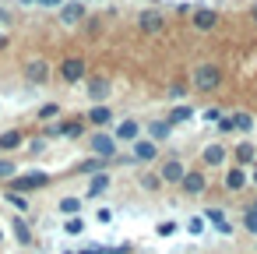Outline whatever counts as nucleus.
<instances>
[{
  "mask_svg": "<svg viewBox=\"0 0 257 254\" xmlns=\"http://www.w3.org/2000/svg\"><path fill=\"white\" fill-rule=\"evenodd\" d=\"M250 180H253V184H257V162H253V173H250Z\"/></svg>",
  "mask_w": 257,
  "mask_h": 254,
  "instance_id": "ea45409f",
  "label": "nucleus"
},
{
  "mask_svg": "<svg viewBox=\"0 0 257 254\" xmlns=\"http://www.w3.org/2000/svg\"><path fill=\"white\" fill-rule=\"evenodd\" d=\"M232 155H236V166H250V162L257 159V148H253L250 141H239V145L232 148Z\"/></svg>",
  "mask_w": 257,
  "mask_h": 254,
  "instance_id": "412c9836",
  "label": "nucleus"
},
{
  "mask_svg": "<svg viewBox=\"0 0 257 254\" xmlns=\"http://www.w3.org/2000/svg\"><path fill=\"white\" fill-rule=\"evenodd\" d=\"M225 159H229L225 145H208V148L201 152V162H204V166H222Z\"/></svg>",
  "mask_w": 257,
  "mask_h": 254,
  "instance_id": "a211bd4d",
  "label": "nucleus"
},
{
  "mask_svg": "<svg viewBox=\"0 0 257 254\" xmlns=\"http://www.w3.org/2000/svg\"><path fill=\"white\" fill-rule=\"evenodd\" d=\"M183 173H187V166H183L180 159H166V162L159 166V180H162V184H180Z\"/></svg>",
  "mask_w": 257,
  "mask_h": 254,
  "instance_id": "6e6552de",
  "label": "nucleus"
},
{
  "mask_svg": "<svg viewBox=\"0 0 257 254\" xmlns=\"http://www.w3.org/2000/svg\"><path fill=\"white\" fill-rule=\"evenodd\" d=\"M106 166H113L109 159H99V155H88L74 166V173H85V177H95V173H106Z\"/></svg>",
  "mask_w": 257,
  "mask_h": 254,
  "instance_id": "f8f14e48",
  "label": "nucleus"
},
{
  "mask_svg": "<svg viewBox=\"0 0 257 254\" xmlns=\"http://www.w3.org/2000/svg\"><path fill=\"white\" fill-rule=\"evenodd\" d=\"M64 233H67V236H78V233H85V219H81V215H71V219L64 222Z\"/></svg>",
  "mask_w": 257,
  "mask_h": 254,
  "instance_id": "bb28decb",
  "label": "nucleus"
},
{
  "mask_svg": "<svg viewBox=\"0 0 257 254\" xmlns=\"http://www.w3.org/2000/svg\"><path fill=\"white\" fill-rule=\"evenodd\" d=\"M180 191H183L187 198H197V194H204V191H208V177H204L201 170H187V173H183V180H180Z\"/></svg>",
  "mask_w": 257,
  "mask_h": 254,
  "instance_id": "20e7f679",
  "label": "nucleus"
},
{
  "mask_svg": "<svg viewBox=\"0 0 257 254\" xmlns=\"http://www.w3.org/2000/svg\"><path fill=\"white\" fill-rule=\"evenodd\" d=\"M162 25H166V18H162L159 11H145V15H138V29H141V32H162Z\"/></svg>",
  "mask_w": 257,
  "mask_h": 254,
  "instance_id": "ddd939ff",
  "label": "nucleus"
},
{
  "mask_svg": "<svg viewBox=\"0 0 257 254\" xmlns=\"http://www.w3.org/2000/svg\"><path fill=\"white\" fill-rule=\"evenodd\" d=\"M60 22H64V25L85 22V4H78V0H74V4H64V8H60Z\"/></svg>",
  "mask_w": 257,
  "mask_h": 254,
  "instance_id": "f3484780",
  "label": "nucleus"
},
{
  "mask_svg": "<svg viewBox=\"0 0 257 254\" xmlns=\"http://www.w3.org/2000/svg\"><path fill=\"white\" fill-rule=\"evenodd\" d=\"M15 173H18V166H15L11 159H0V180H11Z\"/></svg>",
  "mask_w": 257,
  "mask_h": 254,
  "instance_id": "c85d7f7f",
  "label": "nucleus"
},
{
  "mask_svg": "<svg viewBox=\"0 0 257 254\" xmlns=\"http://www.w3.org/2000/svg\"><path fill=\"white\" fill-rule=\"evenodd\" d=\"M88 124H92V127H106V124H113V110H109L106 103H95V106L88 110Z\"/></svg>",
  "mask_w": 257,
  "mask_h": 254,
  "instance_id": "2eb2a0df",
  "label": "nucleus"
},
{
  "mask_svg": "<svg viewBox=\"0 0 257 254\" xmlns=\"http://www.w3.org/2000/svg\"><path fill=\"white\" fill-rule=\"evenodd\" d=\"M141 184H145L148 191H159V187H162V180H159V173H141Z\"/></svg>",
  "mask_w": 257,
  "mask_h": 254,
  "instance_id": "7c9ffc66",
  "label": "nucleus"
},
{
  "mask_svg": "<svg viewBox=\"0 0 257 254\" xmlns=\"http://www.w3.org/2000/svg\"><path fill=\"white\" fill-rule=\"evenodd\" d=\"M50 184H53L50 173H25V177H11V180H8V191L25 194V191H43V187H50Z\"/></svg>",
  "mask_w": 257,
  "mask_h": 254,
  "instance_id": "f03ea898",
  "label": "nucleus"
},
{
  "mask_svg": "<svg viewBox=\"0 0 257 254\" xmlns=\"http://www.w3.org/2000/svg\"><path fill=\"white\" fill-rule=\"evenodd\" d=\"M222 85V67L218 64H197L194 67V89L197 92H215Z\"/></svg>",
  "mask_w": 257,
  "mask_h": 254,
  "instance_id": "f257e3e1",
  "label": "nucleus"
},
{
  "mask_svg": "<svg viewBox=\"0 0 257 254\" xmlns=\"http://www.w3.org/2000/svg\"><path fill=\"white\" fill-rule=\"evenodd\" d=\"M22 141H25L22 131H4L0 134V152H15V148H22Z\"/></svg>",
  "mask_w": 257,
  "mask_h": 254,
  "instance_id": "5701e85b",
  "label": "nucleus"
},
{
  "mask_svg": "<svg viewBox=\"0 0 257 254\" xmlns=\"http://www.w3.org/2000/svg\"><path fill=\"white\" fill-rule=\"evenodd\" d=\"M85 74H88V67H85V60H81V57H67V60L60 64V78H64L67 85L85 81Z\"/></svg>",
  "mask_w": 257,
  "mask_h": 254,
  "instance_id": "39448f33",
  "label": "nucleus"
},
{
  "mask_svg": "<svg viewBox=\"0 0 257 254\" xmlns=\"http://www.w3.org/2000/svg\"><path fill=\"white\" fill-rule=\"evenodd\" d=\"M88 145H92V152H95L99 159H113V155H116V138L106 134V131H95V134L88 138Z\"/></svg>",
  "mask_w": 257,
  "mask_h": 254,
  "instance_id": "423d86ee",
  "label": "nucleus"
},
{
  "mask_svg": "<svg viewBox=\"0 0 257 254\" xmlns=\"http://www.w3.org/2000/svg\"><path fill=\"white\" fill-rule=\"evenodd\" d=\"M113 138H116V145H120V141H138V138H141V124H138V120H120L116 131H113Z\"/></svg>",
  "mask_w": 257,
  "mask_h": 254,
  "instance_id": "9b49d317",
  "label": "nucleus"
},
{
  "mask_svg": "<svg viewBox=\"0 0 257 254\" xmlns=\"http://www.w3.org/2000/svg\"><path fill=\"white\" fill-rule=\"evenodd\" d=\"M250 15H253V22H257V4H253V8H250Z\"/></svg>",
  "mask_w": 257,
  "mask_h": 254,
  "instance_id": "a19ab883",
  "label": "nucleus"
},
{
  "mask_svg": "<svg viewBox=\"0 0 257 254\" xmlns=\"http://www.w3.org/2000/svg\"><path fill=\"white\" fill-rule=\"evenodd\" d=\"M25 78H29L32 85H46V78H50V64H46V60H29V64H25Z\"/></svg>",
  "mask_w": 257,
  "mask_h": 254,
  "instance_id": "9d476101",
  "label": "nucleus"
},
{
  "mask_svg": "<svg viewBox=\"0 0 257 254\" xmlns=\"http://www.w3.org/2000/svg\"><path fill=\"white\" fill-rule=\"evenodd\" d=\"M155 233H159V236H173V233H176V222H159Z\"/></svg>",
  "mask_w": 257,
  "mask_h": 254,
  "instance_id": "72a5a7b5",
  "label": "nucleus"
},
{
  "mask_svg": "<svg viewBox=\"0 0 257 254\" xmlns=\"http://www.w3.org/2000/svg\"><path fill=\"white\" fill-rule=\"evenodd\" d=\"M225 187H229L232 194L243 191V187H246V170H243V166H229V170H225Z\"/></svg>",
  "mask_w": 257,
  "mask_h": 254,
  "instance_id": "6ab92c4d",
  "label": "nucleus"
},
{
  "mask_svg": "<svg viewBox=\"0 0 257 254\" xmlns=\"http://www.w3.org/2000/svg\"><path fill=\"white\" fill-rule=\"evenodd\" d=\"M78 4H85V0H78Z\"/></svg>",
  "mask_w": 257,
  "mask_h": 254,
  "instance_id": "c03bdc74",
  "label": "nucleus"
},
{
  "mask_svg": "<svg viewBox=\"0 0 257 254\" xmlns=\"http://www.w3.org/2000/svg\"><path fill=\"white\" fill-rule=\"evenodd\" d=\"M232 127H236V131H250V127H253V117H250V113H236V117H232Z\"/></svg>",
  "mask_w": 257,
  "mask_h": 254,
  "instance_id": "cd10ccee",
  "label": "nucleus"
},
{
  "mask_svg": "<svg viewBox=\"0 0 257 254\" xmlns=\"http://www.w3.org/2000/svg\"><path fill=\"white\" fill-rule=\"evenodd\" d=\"M218 131H222V134H232V131H236V127H232V117H222V120H218Z\"/></svg>",
  "mask_w": 257,
  "mask_h": 254,
  "instance_id": "f704fd0d",
  "label": "nucleus"
},
{
  "mask_svg": "<svg viewBox=\"0 0 257 254\" xmlns=\"http://www.w3.org/2000/svg\"><path fill=\"white\" fill-rule=\"evenodd\" d=\"M78 254H109L106 247H85V250H78Z\"/></svg>",
  "mask_w": 257,
  "mask_h": 254,
  "instance_id": "58836bf2",
  "label": "nucleus"
},
{
  "mask_svg": "<svg viewBox=\"0 0 257 254\" xmlns=\"http://www.w3.org/2000/svg\"><path fill=\"white\" fill-rule=\"evenodd\" d=\"M169 134H173V124H169V120H152V124H148V138H152L155 145L166 141Z\"/></svg>",
  "mask_w": 257,
  "mask_h": 254,
  "instance_id": "aec40b11",
  "label": "nucleus"
},
{
  "mask_svg": "<svg viewBox=\"0 0 257 254\" xmlns=\"http://www.w3.org/2000/svg\"><path fill=\"white\" fill-rule=\"evenodd\" d=\"M190 117H194V110H190V106H176V110H169V117H166V120H169V124H183V120H190Z\"/></svg>",
  "mask_w": 257,
  "mask_h": 254,
  "instance_id": "a878e982",
  "label": "nucleus"
},
{
  "mask_svg": "<svg viewBox=\"0 0 257 254\" xmlns=\"http://www.w3.org/2000/svg\"><path fill=\"white\" fill-rule=\"evenodd\" d=\"M36 4H43V8H64V0H36Z\"/></svg>",
  "mask_w": 257,
  "mask_h": 254,
  "instance_id": "e433bc0d",
  "label": "nucleus"
},
{
  "mask_svg": "<svg viewBox=\"0 0 257 254\" xmlns=\"http://www.w3.org/2000/svg\"><path fill=\"white\" fill-rule=\"evenodd\" d=\"M8 201H11L18 212H29V198H22V194H15V191H8Z\"/></svg>",
  "mask_w": 257,
  "mask_h": 254,
  "instance_id": "2f4dec72",
  "label": "nucleus"
},
{
  "mask_svg": "<svg viewBox=\"0 0 257 254\" xmlns=\"http://www.w3.org/2000/svg\"><path fill=\"white\" fill-rule=\"evenodd\" d=\"M18 4H25V8H29V4H36V0H18Z\"/></svg>",
  "mask_w": 257,
  "mask_h": 254,
  "instance_id": "79ce46f5",
  "label": "nucleus"
},
{
  "mask_svg": "<svg viewBox=\"0 0 257 254\" xmlns=\"http://www.w3.org/2000/svg\"><path fill=\"white\" fill-rule=\"evenodd\" d=\"M85 134V124L81 120H60V124H50L46 127V138H81Z\"/></svg>",
  "mask_w": 257,
  "mask_h": 254,
  "instance_id": "0eeeda50",
  "label": "nucleus"
},
{
  "mask_svg": "<svg viewBox=\"0 0 257 254\" xmlns=\"http://www.w3.org/2000/svg\"><path fill=\"white\" fill-rule=\"evenodd\" d=\"M85 96H88L92 103H106V99L113 96V81H109L106 74H95V78H88V85H85Z\"/></svg>",
  "mask_w": 257,
  "mask_h": 254,
  "instance_id": "7ed1b4c3",
  "label": "nucleus"
},
{
  "mask_svg": "<svg viewBox=\"0 0 257 254\" xmlns=\"http://www.w3.org/2000/svg\"><path fill=\"white\" fill-rule=\"evenodd\" d=\"M183 92H187V85H183V81H176V85H173V89H169V96H173V99H180V96H183Z\"/></svg>",
  "mask_w": 257,
  "mask_h": 254,
  "instance_id": "c9c22d12",
  "label": "nucleus"
},
{
  "mask_svg": "<svg viewBox=\"0 0 257 254\" xmlns=\"http://www.w3.org/2000/svg\"><path fill=\"white\" fill-rule=\"evenodd\" d=\"M81 205H85V198H78V194H74V198H60V205H57V208H60L64 215H78V212H81Z\"/></svg>",
  "mask_w": 257,
  "mask_h": 254,
  "instance_id": "393cba45",
  "label": "nucleus"
},
{
  "mask_svg": "<svg viewBox=\"0 0 257 254\" xmlns=\"http://www.w3.org/2000/svg\"><path fill=\"white\" fill-rule=\"evenodd\" d=\"M109 184H113L109 173H95L88 180V187H85V198H102V191H109Z\"/></svg>",
  "mask_w": 257,
  "mask_h": 254,
  "instance_id": "dca6fc26",
  "label": "nucleus"
},
{
  "mask_svg": "<svg viewBox=\"0 0 257 254\" xmlns=\"http://www.w3.org/2000/svg\"><path fill=\"white\" fill-rule=\"evenodd\" d=\"M53 117H60V106H57V103H46V106L39 110V120H53Z\"/></svg>",
  "mask_w": 257,
  "mask_h": 254,
  "instance_id": "c756f323",
  "label": "nucleus"
},
{
  "mask_svg": "<svg viewBox=\"0 0 257 254\" xmlns=\"http://www.w3.org/2000/svg\"><path fill=\"white\" fill-rule=\"evenodd\" d=\"M208 219H211V226H215L218 233H232V226H229V219H225L222 208H208Z\"/></svg>",
  "mask_w": 257,
  "mask_h": 254,
  "instance_id": "b1692460",
  "label": "nucleus"
},
{
  "mask_svg": "<svg viewBox=\"0 0 257 254\" xmlns=\"http://www.w3.org/2000/svg\"><path fill=\"white\" fill-rule=\"evenodd\" d=\"M159 159V145L152 138H138L134 141V162H155Z\"/></svg>",
  "mask_w": 257,
  "mask_h": 254,
  "instance_id": "1a4fd4ad",
  "label": "nucleus"
},
{
  "mask_svg": "<svg viewBox=\"0 0 257 254\" xmlns=\"http://www.w3.org/2000/svg\"><path fill=\"white\" fill-rule=\"evenodd\" d=\"M0 243H4V233H0Z\"/></svg>",
  "mask_w": 257,
  "mask_h": 254,
  "instance_id": "37998d69",
  "label": "nucleus"
},
{
  "mask_svg": "<svg viewBox=\"0 0 257 254\" xmlns=\"http://www.w3.org/2000/svg\"><path fill=\"white\" fill-rule=\"evenodd\" d=\"M243 226H246L250 233H257V212H253V208H246V212H243Z\"/></svg>",
  "mask_w": 257,
  "mask_h": 254,
  "instance_id": "473e14b6",
  "label": "nucleus"
},
{
  "mask_svg": "<svg viewBox=\"0 0 257 254\" xmlns=\"http://www.w3.org/2000/svg\"><path fill=\"white\" fill-rule=\"evenodd\" d=\"M11 229H15V236H18V243H22V247H29V243H32V226H29L22 215H15V219H11Z\"/></svg>",
  "mask_w": 257,
  "mask_h": 254,
  "instance_id": "4be33fe9",
  "label": "nucleus"
},
{
  "mask_svg": "<svg viewBox=\"0 0 257 254\" xmlns=\"http://www.w3.org/2000/svg\"><path fill=\"white\" fill-rule=\"evenodd\" d=\"M218 25V15L211 11V8H197L194 11V29H201V32H211Z\"/></svg>",
  "mask_w": 257,
  "mask_h": 254,
  "instance_id": "4468645a",
  "label": "nucleus"
},
{
  "mask_svg": "<svg viewBox=\"0 0 257 254\" xmlns=\"http://www.w3.org/2000/svg\"><path fill=\"white\" fill-rule=\"evenodd\" d=\"M201 229H204V222H201V219H190V233H194V236H197V233H201Z\"/></svg>",
  "mask_w": 257,
  "mask_h": 254,
  "instance_id": "4c0bfd02",
  "label": "nucleus"
}]
</instances>
